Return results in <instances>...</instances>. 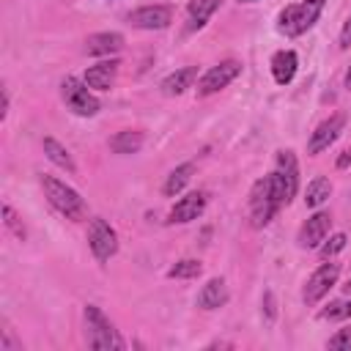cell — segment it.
Returning <instances> with one entry per match:
<instances>
[{
	"mask_svg": "<svg viewBox=\"0 0 351 351\" xmlns=\"http://www.w3.org/2000/svg\"><path fill=\"white\" fill-rule=\"evenodd\" d=\"M110 148L115 154H137L143 148V132L123 129V132H118V134L110 137Z\"/></svg>",
	"mask_w": 351,
	"mask_h": 351,
	"instance_id": "obj_23",
	"label": "cell"
},
{
	"mask_svg": "<svg viewBox=\"0 0 351 351\" xmlns=\"http://www.w3.org/2000/svg\"><path fill=\"white\" fill-rule=\"evenodd\" d=\"M239 3H255V0H239Z\"/></svg>",
	"mask_w": 351,
	"mask_h": 351,
	"instance_id": "obj_35",
	"label": "cell"
},
{
	"mask_svg": "<svg viewBox=\"0 0 351 351\" xmlns=\"http://www.w3.org/2000/svg\"><path fill=\"white\" fill-rule=\"evenodd\" d=\"M0 351H22V343H16L11 337V329H3V343H0Z\"/></svg>",
	"mask_w": 351,
	"mask_h": 351,
	"instance_id": "obj_29",
	"label": "cell"
},
{
	"mask_svg": "<svg viewBox=\"0 0 351 351\" xmlns=\"http://www.w3.org/2000/svg\"><path fill=\"white\" fill-rule=\"evenodd\" d=\"M343 126H346V115H332V118H326V121H321L318 126H315V132L310 134V143H307V154H313V156H318L321 151H326L337 137H340V132H343Z\"/></svg>",
	"mask_w": 351,
	"mask_h": 351,
	"instance_id": "obj_13",
	"label": "cell"
},
{
	"mask_svg": "<svg viewBox=\"0 0 351 351\" xmlns=\"http://www.w3.org/2000/svg\"><path fill=\"white\" fill-rule=\"evenodd\" d=\"M85 340L96 351H123L126 348V340L118 335L112 321L96 304H85Z\"/></svg>",
	"mask_w": 351,
	"mask_h": 351,
	"instance_id": "obj_2",
	"label": "cell"
},
{
	"mask_svg": "<svg viewBox=\"0 0 351 351\" xmlns=\"http://www.w3.org/2000/svg\"><path fill=\"white\" fill-rule=\"evenodd\" d=\"M340 47H343V49L351 47V16L346 19V25H343V30H340Z\"/></svg>",
	"mask_w": 351,
	"mask_h": 351,
	"instance_id": "obj_30",
	"label": "cell"
},
{
	"mask_svg": "<svg viewBox=\"0 0 351 351\" xmlns=\"http://www.w3.org/2000/svg\"><path fill=\"white\" fill-rule=\"evenodd\" d=\"M346 244H348V236L346 233H335V236H329V241H324L318 250H321V258L324 261H329V258H335L340 250H346Z\"/></svg>",
	"mask_w": 351,
	"mask_h": 351,
	"instance_id": "obj_27",
	"label": "cell"
},
{
	"mask_svg": "<svg viewBox=\"0 0 351 351\" xmlns=\"http://www.w3.org/2000/svg\"><path fill=\"white\" fill-rule=\"evenodd\" d=\"M329 195H332L329 178L315 176V178L307 184V189H304V206H307V208H318V206H324V203L329 200Z\"/></svg>",
	"mask_w": 351,
	"mask_h": 351,
	"instance_id": "obj_22",
	"label": "cell"
},
{
	"mask_svg": "<svg viewBox=\"0 0 351 351\" xmlns=\"http://www.w3.org/2000/svg\"><path fill=\"white\" fill-rule=\"evenodd\" d=\"M340 288H343V293H346V296H351V277H348V280H346Z\"/></svg>",
	"mask_w": 351,
	"mask_h": 351,
	"instance_id": "obj_33",
	"label": "cell"
},
{
	"mask_svg": "<svg viewBox=\"0 0 351 351\" xmlns=\"http://www.w3.org/2000/svg\"><path fill=\"white\" fill-rule=\"evenodd\" d=\"M351 165V148H346L340 156H337V167H348Z\"/></svg>",
	"mask_w": 351,
	"mask_h": 351,
	"instance_id": "obj_31",
	"label": "cell"
},
{
	"mask_svg": "<svg viewBox=\"0 0 351 351\" xmlns=\"http://www.w3.org/2000/svg\"><path fill=\"white\" fill-rule=\"evenodd\" d=\"M222 5V0H189L186 14H189V30H200L208 16Z\"/></svg>",
	"mask_w": 351,
	"mask_h": 351,
	"instance_id": "obj_20",
	"label": "cell"
},
{
	"mask_svg": "<svg viewBox=\"0 0 351 351\" xmlns=\"http://www.w3.org/2000/svg\"><path fill=\"white\" fill-rule=\"evenodd\" d=\"M44 154H47V159H49L52 165H58V167H60V170H66L69 176H74V173H77V165H74V159H71L69 148H66L63 143H58L55 137H44Z\"/></svg>",
	"mask_w": 351,
	"mask_h": 351,
	"instance_id": "obj_19",
	"label": "cell"
},
{
	"mask_svg": "<svg viewBox=\"0 0 351 351\" xmlns=\"http://www.w3.org/2000/svg\"><path fill=\"white\" fill-rule=\"evenodd\" d=\"M280 206H282V200L277 195V186H274L271 173L263 176V178H258L252 184V189H250V222H252V228L269 225L274 219V214L280 211Z\"/></svg>",
	"mask_w": 351,
	"mask_h": 351,
	"instance_id": "obj_3",
	"label": "cell"
},
{
	"mask_svg": "<svg viewBox=\"0 0 351 351\" xmlns=\"http://www.w3.org/2000/svg\"><path fill=\"white\" fill-rule=\"evenodd\" d=\"M200 274H203V263L195 261V258H181L167 269L170 280H192V277H200Z\"/></svg>",
	"mask_w": 351,
	"mask_h": 351,
	"instance_id": "obj_24",
	"label": "cell"
},
{
	"mask_svg": "<svg viewBox=\"0 0 351 351\" xmlns=\"http://www.w3.org/2000/svg\"><path fill=\"white\" fill-rule=\"evenodd\" d=\"M296 69H299V58L293 49H280L271 55V77L277 85H288L296 77Z\"/></svg>",
	"mask_w": 351,
	"mask_h": 351,
	"instance_id": "obj_16",
	"label": "cell"
},
{
	"mask_svg": "<svg viewBox=\"0 0 351 351\" xmlns=\"http://www.w3.org/2000/svg\"><path fill=\"white\" fill-rule=\"evenodd\" d=\"M60 96H63L66 107H69L74 115H80V118H90V115H96V112L101 110L99 99L90 93V88L85 85V80H77V77H66V80H63Z\"/></svg>",
	"mask_w": 351,
	"mask_h": 351,
	"instance_id": "obj_5",
	"label": "cell"
},
{
	"mask_svg": "<svg viewBox=\"0 0 351 351\" xmlns=\"http://www.w3.org/2000/svg\"><path fill=\"white\" fill-rule=\"evenodd\" d=\"M329 228H332V214L329 211H315L313 217L304 219L302 230H299V244L304 250H315L326 241L329 236Z\"/></svg>",
	"mask_w": 351,
	"mask_h": 351,
	"instance_id": "obj_12",
	"label": "cell"
},
{
	"mask_svg": "<svg viewBox=\"0 0 351 351\" xmlns=\"http://www.w3.org/2000/svg\"><path fill=\"white\" fill-rule=\"evenodd\" d=\"M118 66H121V60L118 58H110V60H101V63H96V66H90L88 71H85V85L88 88H93V90H110L112 88V82H115V77H118Z\"/></svg>",
	"mask_w": 351,
	"mask_h": 351,
	"instance_id": "obj_14",
	"label": "cell"
},
{
	"mask_svg": "<svg viewBox=\"0 0 351 351\" xmlns=\"http://www.w3.org/2000/svg\"><path fill=\"white\" fill-rule=\"evenodd\" d=\"M41 189H44V197L49 200V206H52L58 214H63V217L71 219V222L85 219L88 206H85V200L80 197V192H77L74 186H69L66 181H60V178L44 173V176H41Z\"/></svg>",
	"mask_w": 351,
	"mask_h": 351,
	"instance_id": "obj_1",
	"label": "cell"
},
{
	"mask_svg": "<svg viewBox=\"0 0 351 351\" xmlns=\"http://www.w3.org/2000/svg\"><path fill=\"white\" fill-rule=\"evenodd\" d=\"M88 247L93 252V258L99 263H107L115 252H118V233L110 222H104L101 217H93L90 219V228H88Z\"/></svg>",
	"mask_w": 351,
	"mask_h": 351,
	"instance_id": "obj_7",
	"label": "cell"
},
{
	"mask_svg": "<svg viewBox=\"0 0 351 351\" xmlns=\"http://www.w3.org/2000/svg\"><path fill=\"white\" fill-rule=\"evenodd\" d=\"M206 203H208V195H206L203 189H195V192H189V195H184V197L176 200V206H173L170 214H167V222H170V225L192 222V219H197V217L206 211Z\"/></svg>",
	"mask_w": 351,
	"mask_h": 351,
	"instance_id": "obj_11",
	"label": "cell"
},
{
	"mask_svg": "<svg viewBox=\"0 0 351 351\" xmlns=\"http://www.w3.org/2000/svg\"><path fill=\"white\" fill-rule=\"evenodd\" d=\"M239 74H241V63L233 60V58H228V60L211 66V69L197 80V96H211V93L228 88Z\"/></svg>",
	"mask_w": 351,
	"mask_h": 351,
	"instance_id": "obj_8",
	"label": "cell"
},
{
	"mask_svg": "<svg viewBox=\"0 0 351 351\" xmlns=\"http://www.w3.org/2000/svg\"><path fill=\"white\" fill-rule=\"evenodd\" d=\"M324 3H326V0H302V3L285 5V8L280 11V16H277L280 33H285V36H291V38L307 33V30L318 22V16H321V11H324Z\"/></svg>",
	"mask_w": 351,
	"mask_h": 351,
	"instance_id": "obj_4",
	"label": "cell"
},
{
	"mask_svg": "<svg viewBox=\"0 0 351 351\" xmlns=\"http://www.w3.org/2000/svg\"><path fill=\"white\" fill-rule=\"evenodd\" d=\"M126 22L137 30H165L173 22V8L165 3L143 5V8H134L132 14H126Z\"/></svg>",
	"mask_w": 351,
	"mask_h": 351,
	"instance_id": "obj_10",
	"label": "cell"
},
{
	"mask_svg": "<svg viewBox=\"0 0 351 351\" xmlns=\"http://www.w3.org/2000/svg\"><path fill=\"white\" fill-rule=\"evenodd\" d=\"M346 88L351 90V66H348V71H346Z\"/></svg>",
	"mask_w": 351,
	"mask_h": 351,
	"instance_id": "obj_34",
	"label": "cell"
},
{
	"mask_svg": "<svg viewBox=\"0 0 351 351\" xmlns=\"http://www.w3.org/2000/svg\"><path fill=\"white\" fill-rule=\"evenodd\" d=\"M321 321H346L351 318V299H337V302H329L321 313H318Z\"/></svg>",
	"mask_w": 351,
	"mask_h": 351,
	"instance_id": "obj_25",
	"label": "cell"
},
{
	"mask_svg": "<svg viewBox=\"0 0 351 351\" xmlns=\"http://www.w3.org/2000/svg\"><path fill=\"white\" fill-rule=\"evenodd\" d=\"M192 173H195V165H192V162H184V165L173 167V170H170V176L165 178L162 192H165L167 197H176V195H178V192L192 181Z\"/></svg>",
	"mask_w": 351,
	"mask_h": 351,
	"instance_id": "obj_21",
	"label": "cell"
},
{
	"mask_svg": "<svg viewBox=\"0 0 351 351\" xmlns=\"http://www.w3.org/2000/svg\"><path fill=\"white\" fill-rule=\"evenodd\" d=\"M123 49V36L121 33H93L85 38V52L88 55H96V58H104V55H115Z\"/></svg>",
	"mask_w": 351,
	"mask_h": 351,
	"instance_id": "obj_15",
	"label": "cell"
},
{
	"mask_svg": "<svg viewBox=\"0 0 351 351\" xmlns=\"http://www.w3.org/2000/svg\"><path fill=\"white\" fill-rule=\"evenodd\" d=\"M337 277H340V263H332V261L321 263V266L307 277V282H304V291H302L304 304L321 302V299L329 293V288L337 282Z\"/></svg>",
	"mask_w": 351,
	"mask_h": 351,
	"instance_id": "obj_9",
	"label": "cell"
},
{
	"mask_svg": "<svg viewBox=\"0 0 351 351\" xmlns=\"http://www.w3.org/2000/svg\"><path fill=\"white\" fill-rule=\"evenodd\" d=\"M274 162H277V167H274L271 178H274V186H277L282 206H288L299 192V165H296L293 151H277Z\"/></svg>",
	"mask_w": 351,
	"mask_h": 351,
	"instance_id": "obj_6",
	"label": "cell"
},
{
	"mask_svg": "<svg viewBox=\"0 0 351 351\" xmlns=\"http://www.w3.org/2000/svg\"><path fill=\"white\" fill-rule=\"evenodd\" d=\"M195 77H197V69H195V66H184V69H176L173 74H167L159 88H162L165 96H178V93H184L186 88H192Z\"/></svg>",
	"mask_w": 351,
	"mask_h": 351,
	"instance_id": "obj_18",
	"label": "cell"
},
{
	"mask_svg": "<svg viewBox=\"0 0 351 351\" xmlns=\"http://www.w3.org/2000/svg\"><path fill=\"white\" fill-rule=\"evenodd\" d=\"M5 115H8V90L3 88V110H0V121H5Z\"/></svg>",
	"mask_w": 351,
	"mask_h": 351,
	"instance_id": "obj_32",
	"label": "cell"
},
{
	"mask_svg": "<svg viewBox=\"0 0 351 351\" xmlns=\"http://www.w3.org/2000/svg\"><path fill=\"white\" fill-rule=\"evenodd\" d=\"M3 222H5V228L19 239V241H25V236H27V230H25V225H22V219H19V214L5 203L3 206Z\"/></svg>",
	"mask_w": 351,
	"mask_h": 351,
	"instance_id": "obj_26",
	"label": "cell"
},
{
	"mask_svg": "<svg viewBox=\"0 0 351 351\" xmlns=\"http://www.w3.org/2000/svg\"><path fill=\"white\" fill-rule=\"evenodd\" d=\"M225 304H228V285H225V280H219V277L208 280L200 288V293H197V307H203V310H219Z\"/></svg>",
	"mask_w": 351,
	"mask_h": 351,
	"instance_id": "obj_17",
	"label": "cell"
},
{
	"mask_svg": "<svg viewBox=\"0 0 351 351\" xmlns=\"http://www.w3.org/2000/svg\"><path fill=\"white\" fill-rule=\"evenodd\" d=\"M326 348H332V351H351V329H340L337 335H332Z\"/></svg>",
	"mask_w": 351,
	"mask_h": 351,
	"instance_id": "obj_28",
	"label": "cell"
}]
</instances>
